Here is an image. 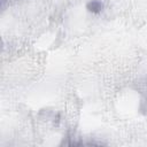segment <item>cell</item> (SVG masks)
I'll list each match as a JSON object with an SVG mask.
<instances>
[{
    "label": "cell",
    "mask_w": 147,
    "mask_h": 147,
    "mask_svg": "<svg viewBox=\"0 0 147 147\" xmlns=\"http://www.w3.org/2000/svg\"><path fill=\"white\" fill-rule=\"evenodd\" d=\"M101 8H102L101 3L99 1H96V0H92V1H90L87 3V9L90 11H92V13H99L101 10Z\"/></svg>",
    "instance_id": "1"
}]
</instances>
